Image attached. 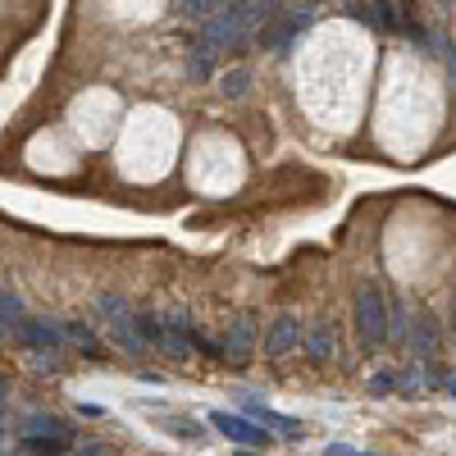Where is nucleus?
Returning <instances> with one entry per match:
<instances>
[{
    "label": "nucleus",
    "instance_id": "1",
    "mask_svg": "<svg viewBox=\"0 0 456 456\" xmlns=\"http://www.w3.org/2000/svg\"><path fill=\"white\" fill-rule=\"evenodd\" d=\"M279 19V0H242V5H224L219 14L206 19L201 28V42L215 46V51H228V46H242L247 37H260Z\"/></svg>",
    "mask_w": 456,
    "mask_h": 456
},
{
    "label": "nucleus",
    "instance_id": "2",
    "mask_svg": "<svg viewBox=\"0 0 456 456\" xmlns=\"http://www.w3.org/2000/svg\"><path fill=\"white\" fill-rule=\"evenodd\" d=\"M96 311L105 315V329H110V342L114 347H124L128 356H146L151 347L142 342V333H137V315H133V306L124 297H114V292H105L101 301H96Z\"/></svg>",
    "mask_w": 456,
    "mask_h": 456
},
{
    "label": "nucleus",
    "instance_id": "3",
    "mask_svg": "<svg viewBox=\"0 0 456 456\" xmlns=\"http://www.w3.org/2000/svg\"><path fill=\"white\" fill-rule=\"evenodd\" d=\"M356 329H361V342L370 352L388 342V297L379 292V283L356 288Z\"/></svg>",
    "mask_w": 456,
    "mask_h": 456
},
{
    "label": "nucleus",
    "instance_id": "4",
    "mask_svg": "<svg viewBox=\"0 0 456 456\" xmlns=\"http://www.w3.org/2000/svg\"><path fill=\"white\" fill-rule=\"evenodd\" d=\"M210 425L228 438V443H238V447H270V434H265L256 420H247V415H228V411H210Z\"/></svg>",
    "mask_w": 456,
    "mask_h": 456
},
{
    "label": "nucleus",
    "instance_id": "5",
    "mask_svg": "<svg viewBox=\"0 0 456 456\" xmlns=\"http://www.w3.org/2000/svg\"><path fill=\"white\" fill-rule=\"evenodd\" d=\"M292 347H301V320L297 315H279L265 333V356H288Z\"/></svg>",
    "mask_w": 456,
    "mask_h": 456
},
{
    "label": "nucleus",
    "instance_id": "6",
    "mask_svg": "<svg viewBox=\"0 0 456 456\" xmlns=\"http://www.w3.org/2000/svg\"><path fill=\"white\" fill-rule=\"evenodd\" d=\"M192 347H197V329H192V320L169 315V320H165V356L187 361V356H192Z\"/></svg>",
    "mask_w": 456,
    "mask_h": 456
},
{
    "label": "nucleus",
    "instance_id": "7",
    "mask_svg": "<svg viewBox=\"0 0 456 456\" xmlns=\"http://www.w3.org/2000/svg\"><path fill=\"white\" fill-rule=\"evenodd\" d=\"M438 320L434 315H415L411 320V329H406V342H411V356H420V361H429L434 352H438Z\"/></svg>",
    "mask_w": 456,
    "mask_h": 456
},
{
    "label": "nucleus",
    "instance_id": "8",
    "mask_svg": "<svg viewBox=\"0 0 456 456\" xmlns=\"http://www.w3.org/2000/svg\"><path fill=\"white\" fill-rule=\"evenodd\" d=\"M19 338L28 342L32 352H60L64 329H60V324H51V320H23V324H19Z\"/></svg>",
    "mask_w": 456,
    "mask_h": 456
},
{
    "label": "nucleus",
    "instance_id": "9",
    "mask_svg": "<svg viewBox=\"0 0 456 456\" xmlns=\"http://www.w3.org/2000/svg\"><path fill=\"white\" fill-rule=\"evenodd\" d=\"M301 342H306V352L315 361H333L338 356V333H333L329 320H311L306 329H301Z\"/></svg>",
    "mask_w": 456,
    "mask_h": 456
},
{
    "label": "nucleus",
    "instance_id": "10",
    "mask_svg": "<svg viewBox=\"0 0 456 456\" xmlns=\"http://www.w3.org/2000/svg\"><path fill=\"white\" fill-rule=\"evenodd\" d=\"M23 438H60V443H73V438H78V429H73L69 420H60V415H28V420H23Z\"/></svg>",
    "mask_w": 456,
    "mask_h": 456
},
{
    "label": "nucleus",
    "instance_id": "11",
    "mask_svg": "<svg viewBox=\"0 0 456 456\" xmlns=\"http://www.w3.org/2000/svg\"><path fill=\"white\" fill-rule=\"evenodd\" d=\"M251 347H256V324L242 315V320H233V324H228L224 356H228V361H247V356H251Z\"/></svg>",
    "mask_w": 456,
    "mask_h": 456
},
{
    "label": "nucleus",
    "instance_id": "12",
    "mask_svg": "<svg viewBox=\"0 0 456 456\" xmlns=\"http://www.w3.org/2000/svg\"><path fill=\"white\" fill-rule=\"evenodd\" d=\"M247 415H251L256 425H274L283 438H301V434H306V429H301V420H292V415H279L274 406H265V402H247Z\"/></svg>",
    "mask_w": 456,
    "mask_h": 456
},
{
    "label": "nucleus",
    "instance_id": "13",
    "mask_svg": "<svg viewBox=\"0 0 456 456\" xmlns=\"http://www.w3.org/2000/svg\"><path fill=\"white\" fill-rule=\"evenodd\" d=\"M210 69H215V46L197 42L192 60H187V78H192V83H201V78H210Z\"/></svg>",
    "mask_w": 456,
    "mask_h": 456
},
{
    "label": "nucleus",
    "instance_id": "14",
    "mask_svg": "<svg viewBox=\"0 0 456 456\" xmlns=\"http://www.w3.org/2000/svg\"><path fill=\"white\" fill-rule=\"evenodd\" d=\"M137 333L146 347H160L165 352V320L160 315H137Z\"/></svg>",
    "mask_w": 456,
    "mask_h": 456
},
{
    "label": "nucleus",
    "instance_id": "15",
    "mask_svg": "<svg viewBox=\"0 0 456 456\" xmlns=\"http://www.w3.org/2000/svg\"><path fill=\"white\" fill-rule=\"evenodd\" d=\"M19 324H23V301L14 292H0V329H14L19 333Z\"/></svg>",
    "mask_w": 456,
    "mask_h": 456
},
{
    "label": "nucleus",
    "instance_id": "16",
    "mask_svg": "<svg viewBox=\"0 0 456 456\" xmlns=\"http://www.w3.org/2000/svg\"><path fill=\"white\" fill-rule=\"evenodd\" d=\"M64 338L73 342V347H83L87 356H101V342L92 338V329H87V324H64Z\"/></svg>",
    "mask_w": 456,
    "mask_h": 456
},
{
    "label": "nucleus",
    "instance_id": "17",
    "mask_svg": "<svg viewBox=\"0 0 456 456\" xmlns=\"http://www.w3.org/2000/svg\"><path fill=\"white\" fill-rule=\"evenodd\" d=\"M174 5H178V14H187V19H210V14L224 10V0H174Z\"/></svg>",
    "mask_w": 456,
    "mask_h": 456
},
{
    "label": "nucleus",
    "instance_id": "18",
    "mask_svg": "<svg viewBox=\"0 0 456 456\" xmlns=\"http://www.w3.org/2000/svg\"><path fill=\"white\" fill-rule=\"evenodd\" d=\"M247 92H251V73H247V69H233V73L224 78V96H228V101H242Z\"/></svg>",
    "mask_w": 456,
    "mask_h": 456
},
{
    "label": "nucleus",
    "instance_id": "19",
    "mask_svg": "<svg viewBox=\"0 0 456 456\" xmlns=\"http://www.w3.org/2000/svg\"><path fill=\"white\" fill-rule=\"evenodd\" d=\"M23 452H32V456H64L69 443H60V438H23Z\"/></svg>",
    "mask_w": 456,
    "mask_h": 456
},
{
    "label": "nucleus",
    "instance_id": "20",
    "mask_svg": "<svg viewBox=\"0 0 456 456\" xmlns=\"http://www.w3.org/2000/svg\"><path fill=\"white\" fill-rule=\"evenodd\" d=\"M165 425H169V434H174V438H192V443H201V438H206V429H201L197 420H183V415H174V420H165Z\"/></svg>",
    "mask_w": 456,
    "mask_h": 456
},
{
    "label": "nucleus",
    "instance_id": "21",
    "mask_svg": "<svg viewBox=\"0 0 456 456\" xmlns=\"http://www.w3.org/2000/svg\"><path fill=\"white\" fill-rule=\"evenodd\" d=\"M393 388H397V374H393V370H379V374L370 379V393H379V397L393 393Z\"/></svg>",
    "mask_w": 456,
    "mask_h": 456
},
{
    "label": "nucleus",
    "instance_id": "22",
    "mask_svg": "<svg viewBox=\"0 0 456 456\" xmlns=\"http://www.w3.org/2000/svg\"><path fill=\"white\" fill-rule=\"evenodd\" d=\"M329 456H365V452H356V447H347V443H333Z\"/></svg>",
    "mask_w": 456,
    "mask_h": 456
},
{
    "label": "nucleus",
    "instance_id": "23",
    "mask_svg": "<svg viewBox=\"0 0 456 456\" xmlns=\"http://www.w3.org/2000/svg\"><path fill=\"white\" fill-rule=\"evenodd\" d=\"M443 384H447V393L456 397V374H447V379H443Z\"/></svg>",
    "mask_w": 456,
    "mask_h": 456
},
{
    "label": "nucleus",
    "instance_id": "24",
    "mask_svg": "<svg viewBox=\"0 0 456 456\" xmlns=\"http://www.w3.org/2000/svg\"><path fill=\"white\" fill-rule=\"evenodd\" d=\"M238 456H260V452L256 447H238Z\"/></svg>",
    "mask_w": 456,
    "mask_h": 456
},
{
    "label": "nucleus",
    "instance_id": "25",
    "mask_svg": "<svg viewBox=\"0 0 456 456\" xmlns=\"http://www.w3.org/2000/svg\"><path fill=\"white\" fill-rule=\"evenodd\" d=\"M452 333H456V301H452Z\"/></svg>",
    "mask_w": 456,
    "mask_h": 456
},
{
    "label": "nucleus",
    "instance_id": "26",
    "mask_svg": "<svg viewBox=\"0 0 456 456\" xmlns=\"http://www.w3.org/2000/svg\"><path fill=\"white\" fill-rule=\"evenodd\" d=\"M0 402H5V384H0Z\"/></svg>",
    "mask_w": 456,
    "mask_h": 456
}]
</instances>
